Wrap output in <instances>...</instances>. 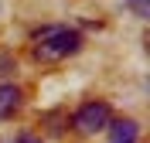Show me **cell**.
I'll return each instance as SVG.
<instances>
[{
  "instance_id": "5",
  "label": "cell",
  "mask_w": 150,
  "mask_h": 143,
  "mask_svg": "<svg viewBox=\"0 0 150 143\" xmlns=\"http://www.w3.org/2000/svg\"><path fill=\"white\" fill-rule=\"evenodd\" d=\"M126 4H130V10H133L140 20H147V17H150V0H126Z\"/></svg>"
},
{
  "instance_id": "4",
  "label": "cell",
  "mask_w": 150,
  "mask_h": 143,
  "mask_svg": "<svg viewBox=\"0 0 150 143\" xmlns=\"http://www.w3.org/2000/svg\"><path fill=\"white\" fill-rule=\"evenodd\" d=\"M21 109V89L17 85H0V119H7Z\"/></svg>"
},
{
  "instance_id": "1",
  "label": "cell",
  "mask_w": 150,
  "mask_h": 143,
  "mask_svg": "<svg viewBox=\"0 0 150 143\" xmlns=\"http://www.w3.org/2000/svg\"><path fill=\"white\" fill-rule=\"evenodd\" d=\"M82 48V38L79 31H68V27H51V31H41L38 34V58L45 61H55V58H68Z\"/></svg>"
},
{
  "instance_id": "2",
  "label": "cell",
  "mask_w": 150,
  "mask_h": 143,
  "mask_svg": "<svg viewBox=\"0 0 150 143\" xmlns=\"http://www.w3.org/2000/svg\"><path fill=\"white\" fill-rule=\"evenodd\" d=\"M75 126L79 133H99L109 126V106L106 102H85L79 113H75Z\"/></svg>"
},
{
  "instance_id": "3",
  "label": "cell",
  "mask_w": 150,
  "mask_h": 143,
  "mask_svg": "<svg viewBox=\"0 0 150 143\" xmlns=\"http://www.w3.org/2000/svg\"><path fill=\"white\" fill-rule=\"evenodd\" d=\"M106 130H109V143H137L140 140V126L133 123V119H116Z\"/></svg>"
},
{
  "instance_id": "6",
  "label": "cell",
  "mask_w": 150,
  "mask_h": 143,
  "mask_svg": "<svg viewBox=\"0 0 150 143\" xmlns=\"http://www.w3.org/2000/svg\"><path fill=\"white\" fill-rule=\"evenodd\" d=\"M14 143H41V140H38V136H31V133H21Z\"/></svg>"
}]
</instances>
